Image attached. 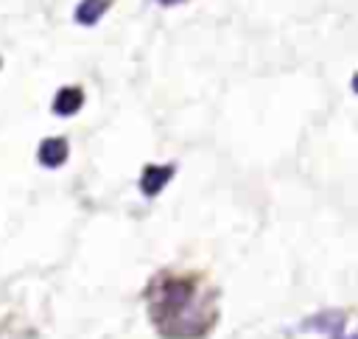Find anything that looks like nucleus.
Listing matches in <instances>:
<instances>
[{
    "mask_svg": "<svg viewBox=\"0 0 358 339\" xmlns=\"http://www.w3.org/2000/svg\"><path fill=\"white\" fill-rule=\"evenodd\" d=\"M151 314L154 325L168 339H196L210 328L213 305L190 280H165L157 289Z\"/></svg>",
    "mask_w": 358,
    "mask_h": 339,
    "instance_id": "f257e3e1",
    "label": "nucleus"
},
{
    "mask_svg": "<svg viewBox=\"0 0 358 339\" xmlns=\"http://www.w3.org/2000/svg\"><path fill=\"white\" fill-rule=\"evenodd\" d=\"M173 177V168L171 165H151V168H145V174H143V193L145 196H154L157 191H162V185L168 182Z\"/></svg>",
    "mask_w": 358,
    "mask_h": 339,
    "instance_id": "f03ea898",
    "label": "nucleus"
},
{
    "mask_svg": "<svg viewBox=\"0 0 358 339\" xmlns=\"http://www.w3.org/2000/svg\"><path fill=\"white\" fill-rule=\"evenodd\" d=\"M64 157H67V143H64L62 137H50V140H45V143L39 146V160H42V165H48V168L62 165Z\"/></svg>",
    "mask_w": 358,
    "mask_h": 339,
    "instance_id": "7ed1b4c3",
    "label": "nucleus"
},
{
    "mask_svg": "<svg viewBox=\"0 0 358 339\" xmlns=\"http://www.w3.org/2000/svg\"><path fill=\"white\" fill-rule=\"evenodd\" d=\"M81 104H84V92L78 87H70V90H62L56 95L53 109H56V115H73L81 109Z\"/></svg>",
    "mask_w": 358,
    "mask_h": 339,
    "instance_id": "20e7f679",
    "label": "nucleus"
},
{
    "mask_svg": "<svg viewBox=\"0 0 358 339\" xmlns=\"http://www.w3.org/2000/svg\"><path fill=\"white\" fill-rule=\"evenodd\" d=\"M106 6H109V0H81V6L76 11V20L81 25H92V22L101 20V14L106 11Z\"/></svg>",
    "mask_w": 358,
    "mask_h": 339,
    "instance_id": "39448f33",
    "label": "nucleus"
},
{
    "mask_svg": "<svg viewBox=\"0 0 358 339\" xmlns=\"http://www.w3.org/2000/svg\"><path fill=\"white\" fill-rule=\"evenodd\" d=\"M162 6H173V3H182V0H159Z\"/></svg>",
    "mask_w": 358,
    "mask_h": 339,
    "instance_id": "423d86ee",
    "label": "nucleus"
}]
</instances>
